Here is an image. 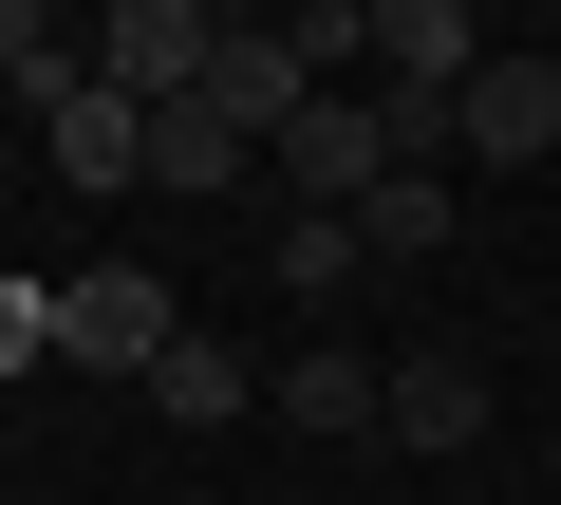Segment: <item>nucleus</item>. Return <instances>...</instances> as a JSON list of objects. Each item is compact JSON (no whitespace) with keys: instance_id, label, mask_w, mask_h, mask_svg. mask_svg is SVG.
I'll use <instances>...</instances> for the list:
<instances>
[{"instance_id":"nucleus-1","label":"nucleus","mask_w":561,"mask_h":505,"mask_svg":"<svg viewBox=\"0 0 561 505\" xmlns=\"http://www.w3.org/2000/svg\"><path fill=\"white\" fill-rule=\"evenodd\" d=\"M206 57H225V20H206V0H113L94 94H131V113H187V94H206Z\"/></svg>"},{"instance_id":"nucleus-2","label":"nucleus","mask_w":561,"mask_h":505,"mask_svg":"<svg viewBox=\"0 0 561 505\" xmlns=\"http://www.w3.org/2000/svg\"><path fill=\"white\" fill-rule=\"evenodd\" d=\"M169 337H187V319H169V282H150V263H76V282H57V356H94V375H150Z\"/></svg>"},{"instance_id":"nucleus-3","label":"nucleus","mask_w":561,"mask_h":505,"mask_svg":"<svg viewBox=\"0 0 561 505\" xmlns=\"http://www.w3.org/2000/svg\"><path fill=\"white\" fill-rule=\"evenodd\" d=\"M468 76H486V20H468V0H375V94L468 113Z\"/></svg>"},{"instance_id":"nucleus-4","label":"nucleus","mask_w":561,"mask_h":505,"mask_svg":"<svg viewBox=\"0 0 561 505\" xmlns=\"http://www.w3.org/2000/svg\"><path fill=\"white\" fill-rule=\"evenodd\" d=\"M206 113H225L243 150H280V131L319 113V76H300V38H280V20H225V57H206Z\"/></svg>"},{"instance_id":"nucleus-5","label":"nucleus","mask_w":561,"mask_h":505,"mask_svg":"<svg viewBox=\"0 0 561 505\" xmlns=\"http://www.w3.org/2000/svg\"><path fill=\"white\" fill-rule=\"evenodd\" d=\"M449 150H468V169H542V150H561V57H486L468 113H449Z\"/></svg>"},{"instance_id":"nucleus-6","label":"nucleus","mask_w":561,"mask_h":505,"mask_svg":"<svg viewBox=\"0 0 561 505\" xmlns=\"http://www.w3.org/2000/svg\"><path fill=\"white\" fill-rule=\"evenodd\" d=\"M280 187H319V206H356V187H393V113H375V94H319L300 131H280Z\"/></svg>"},{"instance_id":"nucleus-7","label":"nucleus","mask_w":561,"mask_h":505,"mask_svg":"<svg viewBox=\"0 0 561 505\" xmlns=\"http://www.w3.org/2000/svg\"><path fill=\"white\" fill-rule=\"evenodd\" d=\"M375 431H393V449H468V431H486V356H393Z\"/></svg>"},{"instance_id":"nucleus-8","label":"nucleus","mask_w":561,"mask_h":505,"mask_svg":"<svg viewBox=\"0 0 561 505\" xmlns=\"http://www.w3.org/2000/svg\"><path fill=\"white\" fill-rule=\"evenodd\" d=\"M337 225H356V263H431V243H449L468 206H449V169H393V187H356Z\"/></svg>"},{"instance_id":"nucleus-9","label":"nucleus","mask_w":561,"mask_h":505,"mask_svg":"<svg viewBox=\"0 0 561 505\" xmlns=\"http://www.w3.org/2000/svg\"><path fill=\"white\" fill-rule=\"evenodd\" d=\"M57 169H76V187H150V113H131V94H76V113H57Z\"/></svg>"},{"instance_id":"nucleus-10","label":"nucleus","mask_w":561,"mask_h":505,"mask_svg":"<svg viewBox=\"0 0 561 505\" xmlns=\"http://www.w3.org/2000/svg\"><path fill=\"white\" fill-rule=\"evenodd\" d=\"M243 169H262V150H243L206 94H187V113H150V187H243Z\"/></svg>"},{"instance_id":"nucleus-11","label":"nucleus","mask_w":561,"mask_h":505,"mask_svg":"<svg viewBox=\"0 0 561 505\" xmlns=\"http://www.w3.org/2000/svg\"><path fill=\"white\" fill-rule=\"evenodd\" d=\"M150 412H169V431H225V412H243V356H225V337H169V356H150Z\"/></svg>"},{"instance_id":"nucleus-12","label":"nucleus","mask_w":561,"mask_h":505,"mask_svg":"<svg viewBox=\"0 0 561 505\" xmlns=\"http://www.w3.org/2000/svg\"><path fill=\"white\" fill-rule=\"evenodd\" d=\"M0 94H38V113H76V94H94V57H57L38 0H0Z\"/></svg>"},{"instance_id":"nucleus-13","label":"nucleus","mask_w":561,"mask_h":505,"mask_svg":"<svg viewBox=\"0 0 561 505\" xmlns=\"http://www.w3.org/2000/svg\"><path fill=\"white\" fill-rule=\"evenodd\" d=\"M375 393H393L375 356H300V375H280V412H300V431H375Z\"/></svg>"},{"instance_id":"nucleus-14","label":"nucleus","mask_w":561,"mask_h":505,"mask_svg":"<svg viewBox=\"0 0 561 505\" xmlns=\"http://www.w3.org/2000/svg\"><path fill=\"white\" fill-rule=\"evenodd\" d=\"M280 282L337 300V282H356V225H337V206H300V225H280Z\"/></svg>"},{"instance_id":"nucleus-15","label":"nucleus","mask_w":561,"mask_h":505,"mask_svg":"<svg viewBox=\"0 0 561 505\" xmlns=\"http://www.w3.org/2000/svg\"><path fill=\"white\" fill-rule=\"evenodd\" d=\"M280 38H300V76L337 94V57H375V0H300V20H280Z\"/></svg>"},{"instance_id":"nucleus-16","label":"nucleus","mask_w":561,"mask_h":505,"mask_svg":"<svg viewBox=\"0 0 561 505\" xmlns=\"http://www.w3.org/2000/svg\"><path fill=\"white\" fill-rule=\"evenodd\" d=\"M57 356V282H0V375H38Z\"/></svg>"}]
</instances>
